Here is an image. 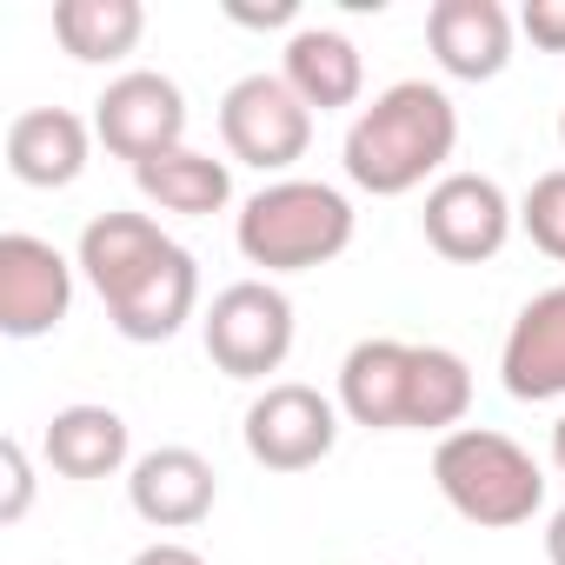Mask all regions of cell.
<instances>
[{"label":"cell","mask_w":565,"mask_h":565,"mask_svg":"<svg viewBox=\"0 0 565 565\" xmlns=\"http://www.w3.org/2000/svg\"><path fill=\"white\" fill-rule=\"evenodd\" d=\"M459 147V107L439 81H393L386 94H373L353 127H347V180L373 200H399L419 193L433 180H446Z\"/></svg>","instance_id":"obj_1"},{"label":"cell","mask_w":565,"mask_h":565,"mask_svg":"<svg viewBox=\"0 0 565 565\" xmlns=\"http://www.w3.org/2000/svg\"><path fill=\"white\" fill-rule=\"evenodd\" d=\"M353 226H360V213H353V200H347L340 186L287 173V180H266V186L239 206L233 246H239L246 266H259L266 279H279V273L333 266V259L353 246Z\"/></svg>","instance_id":"obj_2"},{"label":"cell","mask_w":565,"mask_h":565,"mask_svg":"<svg viewBox=\"0 0 565 565\" xmlns=\"http://www.w3.org/2000/svg\"><path fill=\"white\" fill-rule=\"evenodd\" d=\"M433 486L479 532H512L545 512V466L512 433H492V426L446 433L433 446Z\"/></svg>","instance_id":"obj_3"},{"label":"cell","mask_w":565,"mask_h":565,"mask_svg":"<svg viewBox=\"0 0 565 565\" xmlns=\"http://www.w3.org/2000/svg\"><path fill=\"white\" fill-rule=\"evenodd\" d=\"M206 360L226 380H266L287 366L294 353V300L273 287V279H233L213 294L206 320H200Z\"/></svg>","instance_id":"obj_4"},{"label":"cell","mask_w":565,"mask_h":565,"mask_svg":"<svg viewBox=\"0 0 565 565\" xmlns=\"http://www.w3.org/2000/svg\"><path fill=\"white\" fill-rule=\"evenodd\" d=\"M220 140H226V153L239 167H259V173L287 180L313 147V107L279 74H239L220 94Z\"/></svg>","instance_id":"obj_5"},{"label":"cell","mask_w":565,"mask_h":565,"mask_svg":"<svg viewBox=\"0 0 565 565\" xmlns=\"http://www.w3.org/2000/svg\"><path fill=\"white\" fill-rule=\"evenodd\" d=\"M340 399H327L307 380H266L239 419L246 459L266 472H313L333 446H340Z\"/></svg>","instance_id":"obj_6"},{"label":"cell","mask_w":565,"mask_h":565,"mask_svg":"<svg viewBox=\"0 0 565 565\" xmlns=\"http://www.w3.org/2000/svg\"><path fill=\"white\" fill-rule=\"evenodd\" d=\"M94 140L127 167H147V160L186 147V94H180V81H167L153 67L114 74L107 94L94 100Z\"/></svg>","instance_id":"obj_7"},{"label":"cell","mask_w":565,"mask_h":565,"mask_svg":"<svg viewBox=\"0 0 565 565\" xmlns=\"http://www.w3.org/2000/svg\"><path fill=\"white\" fill-rule=\"evenodd\" d=\"M419 226H426V246L452 266H486L505 253L512 226H519V206L505 200V186L492 173H466L452 167L446 180L426 186V206H419Z\"/></svg>","instance_id":"obj_8"},{"label":"cell","mask_w":565,"mask_h":565,"mask_svg":"<svg viewBox=\"0 0 565 565\" xmlns=\"http://www.w3.org/2000/svg\"><path fill=\"white\" fill-rule=\"evenodd\" d=\"M74 259L41 233H0V333L47 340L74 313Z\"/></svg>","instance_id":"obj_9"},{"label":"cell","mask_w":565,"mask_h":565,"mask_svg":"<svg viewBox=\"0 0 565 565\" xmlns=\"http://www.w3.org/2000/svg\"><path fill=\"white\" fill-rule=\"evenodd\" d=\"M220 499V472L193 446H153L127 466V505L153 532H193Z\"/></svg>","instance_id":"obj_10"},{"label":"cell","mask_w":565,"mask_h":565,"mask_svg":"<svg viewBox=\"0 0 565 565\" xmlns=\"http://www.w3.org/2000/svg\"><path fill=\"white\" fill-rule=\"evenodd\" d=\"M519 14L499 0H433L426 8V47L446 81H499L512 67Z\"/></svg>","instance_id":"obj_11"},{"label":"cell","mask_w":565,"mask_h":565,"mask_svg":"<svg viewBox=\"0 0 565 565\" xmlns=\"http://www.w3.org/2000/svg\"><path fill=\"white\" fill-rule=\"evenodd\" d=\"M499 380L525 406L565 399V287H545L519 307V320L505 327V347H499Z\"/></svg>","instance_id":"obj_12"},{"label":"cell","mask_w":565,"mask_h":565,"mask_svg":"<svg viewBox=\"0 0 565 565\" xmlns=\"http://www.w3.org/2000/svg\"><path fill=\"white\" fill-rule=\"evenodd\" d=\"M94 160V120H81L74 107H28L8 120V173L21 186H74Z\"/></svg>","instance_id":"obj_13"},{"label":"cell","mask_w":565,"mask_h":565,"mask_svg":"<svg viewBox=\"0 0 565 565\" xmlns=\"http://www.w3.org/2000/svg\"><path fill=\"white\" fill-rule=\"evenodd\" d=\"M167 246H173V233H160V220H147V213H94L81 226L74 266H81L87 287L100 294V307H114L120 294L140 287V273L153 259H167Z\"/></svg>","instance_id":"obj_14"},{"label":"cell","mask_w":565,"mask_h":565,"mask_svg":"<svg viewBox=\"0 0 565 565\" xmlns=\"http://www.w3.org/2000/svg\"><path fill=\"white\" fill-rule=\"evenodd\" d=\"M193 313H200V259H193L180 239L167 246V259H153V266L140 273V287H134V294H120V300L107 307L114 333L134 340V347H160V340H173Z\"/></svg>","instance_id":"obj_15"},{"label":"cell","mask_w":565,"mask_h":565,"mask_svg":"<svg viewBox=\"0 0 565 565\" xmlns=\"http://www.w3.org/2000/svg\"><path fill=\"white\" fill-rule=\"evenodd\" d=\"M413 399V340H360L340 360V413L366 433H406Z\"/></svg>","instance_id":"obj_16"},{"label":"cell","mask_w":565,"mask_h":565,"mask_svg":"<svg viewBox=\"0 0 565 565\" xmlns=\"http://www.w3.org/2000/svg\"><path fill=\"white\" fill-rule=\"evenodd\" d=\"M279 81H287L313 114H340L360 107L366 94V61L340 28H300L287 34V54H279Z\"/></svg>","instance_id":"obj_17"},{"label":"cell","mask_w":565,"mask_h":565,"mask_svg":"<svg viewBox=\"0 0 565 565\" xmlns=\"http://www.w3.org/2000/svg\"><path fill=\"white\" fill-rule=\"evenodd\" d=\"M41 446H47V466H54L61 479H114L120 466H134V433H127V419H120L114 406H94V399L61 406V413L47 419Z\"/></svg>","instance_id":"obj_18"},{"label":"cell","mask_w":565,"mask_h":565,"mask_svg":"<svg viewBox=\"0 0 565 565\" xmlns=\"http://www.w3.org/2000/svg\"><path fill=\"white\" fill-rule=\"evenodd\" d=\"M134 186H140V200L160 206V213L206 220V213H220V206L233 200V167L213 160V153H200V147H173V153L134 167Z\"/></svg>","instance_id":"obj_19"},{"label":"cell","mask_w":565,"mask_h":565,"mask_svg":"<svg viewBox=\"0 0 565 565\" xmlns=\"http://www.w3.org/2000/svg\"><path fill=\"white\" fill-rule=\"evenodd\" d=\"M147 34V8L140 0H54V41L81 61V67H107L127 61Z\"/></svg>","instance_id":"obj_20"},{"label":"cell","mask_w":565,"mask_h":565,"mask_svg":"<svg viewBox=\"0 0 565 565\" xmlns=\"http://www.w3.org/2000/svg\"><path fill=\"white\" fill-rule=\"evenodd\" d=\"M472 413V366L452 347H413V399H406V433H459Z\"/></svg>","instance_id":"obj_21"},{"label":"cell","mask_w":565,"mask_h":565,"mask_svg":"<svg viewBox=\"0 0 565 565\" xmlns=\"http://www.w3.org/2000/svg\"><path fill=\"white\" fill-rule=\"evenodd\" d=\"M519 226H525V239H532L545 259H565V167H552V173H539V180L525 186Z\"/></svg>","instance_id":"obj_22"},{"label":"cell","mask_w":565,"mask_h":565,"mask_svg":"<svg viewBox=\"0 0 565 565\" xmlns=\"http://www.w3.org/2000/svg\"><path fill=\"white\" fill-rule=\"evenodd\" d=\"M0 525H21L28 519V505H34V459H28V446L21 439H8L0 446Z\"/></svg>","instance_id":"obj_23"},{"label":"cell","mask_w":565,"mask_h":565,"mask_svg":"<svg viewBox=\"0 0 565 565\" xmlns=\"http://www.w3.org/2000/svg\"><path fill=\"white\" fill-rule=\"evenodd\" d=\"M519 34L539 54H565V0H525V8H519Z\"/></svg>","instance_id":"obj_24"},{"label":"cell","mask_w":565,"mask_h":565,"mask_svg":"<svg viewBox=\"0 0 565 565\" xmlns=\"http://www.w3.org/2000/svg\"><path fill=\"white\" fill-rule=\"evenodd\" d=\"M226 21H239V28H294L300 34V8H294V0H273V8H226Z\"/></svg>","instance_id":"obj_25"},{"label":"cell","mask_w":565,"mask_h":565,"mask_svg":"<svg viewBox=\"0 0 565 565\" xmlns=\"http://www.w3.org/2000/svg\"><path fill=\"white\" fill-rule=\"evenodd\" d=\"M134 565H206V558L193 545H180V539H153V545L134 552Z\"/></svg>","instance_id":"obj_26"},{"label":"cell","mask_w":565,"mask_h":565,"mask_svg":"<svg viewBox=\"0 0 565 565\" xmlns=\"http://www.w3.org/2000/svg\"><path fill=\"white\" fill-rule=\"evenodd\" d=\"M545 565H565V505L545 519Z\"/></svg>","instance_id":"obj_27"},{"label":"cell","mask_w":565,"mask_h":565,"mask_svg":"<svg viewBox=\"0 0 565 565\" xmlns=\"http://www.w3.org/2000/svg\"><path fill=\"white\" fill-rule=\"evenodd\" d=\"M552 466H558V479H565V413H558V426H552Z\"/></svg>","instance_id":"obj_28"},{"label":"cell","mask_w":565,"mask_h":565,"mask_svg":"<svg viewBox=\"0 0 565 565\" xmlns=\"http://www.w3.org/2000/svg\"><path fill=\"white\" fill-rule=\"evenodd\" d=\"M558 147H565V107H558Z\"/></svg>","instance_id":"obj_29"}]
</instances>
